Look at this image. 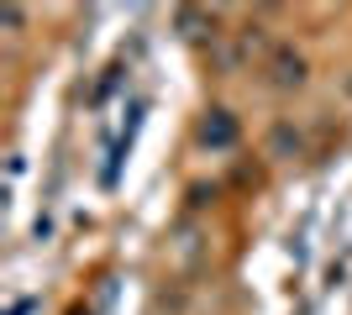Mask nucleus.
Wrapping results in <instances>:
<instances>
[{"mask_svg": "<svg viewBox=\"0 0 352 315\" xmlns=\"http://www.w3.org/2000/svg\"><path fill=\"white\" fill-rule=\"evenodd\" d=\"M268 69H274V84H305V63H300V53H289V47H279L274 58H268Z\"/></svg>", "mask_w": 352, "mask_h": 315, "instance_id": "obj_1", "label": "nucleus"}]
</instances>
